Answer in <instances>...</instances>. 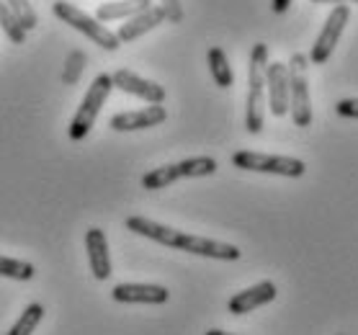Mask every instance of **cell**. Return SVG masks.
Segmentation results:
<instances>
[{"instance_id": "1", "label": "cell", "mask_w": 358, "mask_h": 335, "mask_svg": "<svg viewBox=\"0 0 358 335\" xmlns=\"http://www.w3.org/2000/svg\"><path fill=\"white\" fill-rule=\"evenodd\" d=\"M127 229L134 232V235H142L152 243H160L165 248H178V250H186L191 255H201V258H214V261H240V248L229 245V243H220V240H212V237H201V235H191V232H180L176 227H168V224H160V222H152L147 217H129L127 220Z\"/></svg>"}, {"instance_id": "2", "label": "cell", "mask_w": 358, "mask_h": 335, "mask_svg": "<svg viewBox=\"0 0 358 335\" xmlns=\"http://www.w3.org/2000/svg\"><path fill=\"white\" fill-rule=\"evenodd\" d=\"M266 67H268V47L258 41L250 52L248 65V101H245V127L250 134L263 131L266 122Z\"/></svg>"}, {"instance_id": "3", "label": "cell", "mask_w": 358, "mask_h": 335, "mask_svg": "<svg viewBox=\"0 0 358 335\" xmlns=\"http://www.w3.org/2000/svg\"><path fill=\"white\" fill-rule=\"evenodd\" d=\"M217 160L206 155L199 157H186L180 163H171V165H160L155 171H150L142 176V188L145 191H160V188L171 186L180 178H203V176H214L217 173Z\"/></svg>"}, {"instance_id": "4", "label": "cell", "mask_w": 358, "mask_h": 335, "mask_svg": "<svg viewBox=\"0 0 358 335\" xmlns=\"http://www.w3.org/2000/svg\"><path fill=\"white\" fill-rule=\"evenodd\" d=\"M52 13H55V16H57L62 24L73 26L75 31H80L83 36H88L93 44L103 47V50L116 52L119 47H122V41L116 39L114 31H108V29L101 24V21H96L93 16H88L85 10H80L78 6L67 3V0H55V3H52Z\"/></svg>"}, {"instance_id": "5", "label": "cell", "mask_w": 358, "mask_h": 335, "mask_svg": "<svg viewBox=\"0 0 358 335\" xmlns=\"http://www.w3.org/2000/svg\"><path fill=\"white\" fill-rule=\"evenodd\" d=\"M111 90H114V80H111V75H106V73H101L96 80L90 83L88 93L83 96V104H80V108H78V114H75V119L70 122V139L80 142V139L88 137L98 114H101V108H103V104H106L108 96H111Z\"/></svg>"}, {"instance_id": "6", "label": "cell", "mask_w": 358, "mask_h": 335, "mask_svg": "<svg viewBox=\"0 0 358 335\" xmlns=\"http://www.w3.org/2000/svg\"><path fill=\"white\" fill-rule=\"evenodd\" d=\"M307 62L304 55H294L289 59V114L299 129H307L312 124V99H310V78H307Z\"/></svg>"}, {"instance_id": "7", "label": "cell", "mask_w": 358, "mask_h": 335, "mask_svg": "<svg viewBox=\"0 0 358 335\" xmlns=\"http://www.w3.org/2000/svg\"><path fill=\"white\" fill-rule=\"evenodd\" d=\"M232 165L240 171L271 173V176H284V178H301L307 173V165L299 157L268 155V152H255V150H237L232 155Z\"/></svg>"}, {"instance_id": "8", "label": "cell", "mask_w": 358, "mask_h": 335, "mask_svg": "<svg viewBox=\"0 0 358 335\" xmlns=\"http://www.w3.org/2000/svg\"><path fill=\"white\" fill-rule=\"evenodd\" d=\"M348 18H350V8L348 6H343V3L330 10V16L325 18L322 31L317 34V39H315V44H312L310 57H307L310 62H315V65H325L327 59H330L333 50L338 47V41H341L343 31H345V26H348Z\"/></svg>"}, {"instance_id": "9", "label": "cell", "mask_w": 358, "mask_h": 335, "mask_svg": "<svg viewBox=\"0 0 358 335\" xmlns=\"http://www.w3.org/2000/svg\"><path fill=\"white\" fill-rule=\"evenodd\" d=\"M111 80H114V88L129 93V96H134V99L147 101L150 106H160V104L165 101L163 85H157V83H152V80H145L142 75L131 73V70L119 67V70L111 75Z\"/></svg>"}, {"instance_id": "10", "label": "cell", "mask_w": 358, "mask_h": 335, "mask_svg": "<svg viewBox=\"0 0 358 335\" xmlns=\"http://www.w3.org/2000/svg\"><path fill=\"white\" fill-rule=\"evenodd\" d=\"M278 289L273 281H258V284L248 286L243 292H237L232 299L227 302L229 315H248V312L258 310L263 304H271L276 299Z\"/></svg>"}, {"instance_id": "11", "label": "cell", "mask_w": 358, "mask_h": 335, "mask_svg": "<svg viewBox=\"0 0 358 335\" xmlns=\"http://www.w3.org/2000/svg\"><path fill=\"white\" fill-rule=\"evenodd\" d=\"M266 88H268V108L273 116L289 114V67L284 62H271L266 67Z\"/></svg>"}, {"instance_id": "12", "label": "cell", "mask_w": 358, "mask_h": 335, "mask_svg": "<svg viewBox=\"0 0 358 335\" xmlns=\"http://www.w3.org/2000/svg\"><path fill=\"white\" fill-rule=\"evenodd\" d=\"M168 119L165 106H147L137 108V111H122V114L111 116V129L116 131H139V129H152L157 124H163Z\"/></svg>"}, {"instance_id": "13", "label": "cell", "mask_w": 358, "mask_h": 335, "mask_svg": "<svg viewBox=\"0 0 358 335\" xmlns=\"http://www.w3.org/2000/svg\"><path fill=\"white\" fill-rule=\"evenodd\" d=\"M111 297L119 304H165L171 292L160 284H116Z\"/></svg>"}, {"instance_id": "14", "label": "cell", "mask_w": 358, "mask_h": 335, "mask_svg": "<svg viewBox=\"0 0 358 335\" xmlns=\"http://www.w3.org/2000/svg\"><path fill=\"white\" fill-rule=\"evenodd\" d=\"M85 250H88L90 273L98 281H106L111 276V255H108V240L106 232L101 227H90L85 232Z\"/></svg>"}, {"instance_id": "15", "label": "cell", "mask_w": 358, "mask_h": 335, "mask_svg": "<svg viewBox=\"0 0 358 335\" xmlns=\"http://www.w3.org/2000/svg\"><path fill=\"white\" fill-rule=\"evenodd\" d=\"M165 21V13L160 6H150L147 10L137 13V16H131L129 21H124V26H119V31H116V39L119 41H134L139 36H145L147 31H152L157 26Z\"/></svg>"}, {"instance_id": "16", "label": "cell", "mask_w": 358, "mask_h": 335, "mask_svg": "<svg viewBox=\"0 0 358 335\" xmlns=\"http://www.w3.org/2000/svg\"><path fill=\"white\" fill-rule=\"evenodd\" d=\"M152 6V0H106L101 3L96 10V21L106 24V21H129L131 16H137L142 10Z\"/></svg>"}, {"instance_id": "17", "label": "cell", "mask_w": 358, "mask_h": 335, "mask_svg": "<svg viewBox=\"0 0 358 335\" xmlns=\"http://www.w3.org/2000/svg\"><path fill=\"white\" fill-rule=\"evenodd\" d=\"M206 59H209V73H212L214 83H217L220 88H229V85L235 83V75H232V67H229V59H227V55H224V50H222V47H212L209 55H206Z\"/></svg>"}, {"instance_id": "18", "label": "cell", "mask_w": 358, "mask_h": 335, "mask_svg": "<svg viewBox=\"0 0 358 335\" xmlns=\"http://www.w3.org/2000/svg\"><path fill=\"white\" fill-rule=\"evenodd\" d=\"M41 318H44V307L39 302H31L21 312V318L16 320V325L10 327L8 335H31L36 327H39Z\"/></svg>"}, {"instance_id": "19", "label": "cell", "mask_w": 358, "mask_h": 335, "mask_svg": "<svg viewBox=\"0 0 358 335\" xmlns=\"http://www.w3.org/2000/svg\"><path fill=\"white\" fill-rule=\"evenodd\" d=\"M36 269L29 261H16L8 255H0V276L13 278V281H31Z\"/></svg>"}, {"instance_id": "20", "label": "cell", "mask_w": 358, "mask_h": 335, "mask_svg": "<svg viewBox=\"0 0 358 335\" xmlns=\"http://www.w3.org/2000/svg\"><path fill=\"white\" fill-rule=\"evenodd\" d=\"M6 6H8V10L13 13V18H16L24 31H31V29L39 26V16L29 6V0H6Z\"/></svg>"}, {"instance_id": "21", "label": "cell", "mask_w": 358, "mask_h": 335, "mask_svg": "<svg viewBox=\"0 0 358 335\" xmlns=\"http://www.w3.org/2000/svg\"><path fill=\"white\" fill-rule=\"evenodd\" d=\"M0 29L6 31V36H8L13 44H24L26 41V31L18 26V21L13 18L8 6H6V0H0Z\"/></svg>"}, {"instance_id": "22", "label": "cell", "mask_w": 358, "mask_h": 335, "mask_svg": "<svg viewBox=\"0 0 358 335\" xmlns=\"http://www.w3.org/2000/svg\"><path fill=\"white\" fill-rule=\"evenodd\" d=\"M160 8L165 13V21H171V24H180L183 21V6H180V0H160Z\"/></svg>"}, {"instance_id": "23", "label": "cell", "mask_w": 358, "mask_h": 335, "mask_svg": "<svg viewBox=\"0 0 358 335\" xmlns=\"http://www.w3.org/2000/svg\"><path fill=\"white\" fill-rule=\"evenodd\" d=\"M335 111H338L341 116H345V119H358V99H343V101H338Z\"/></svg>"}, {"instance_id": "24", "label": "cell", "mask_w": 358, "mask_h": 335, "mask_svg": "<svg viewBox=\"0 0 358 335\" xmlns=\"http://www.w3.org/2000/svg\"><path fill=\"white\" fill-rule=\"evenodd\" d=\"M73 62H80V65H85V55H80V52H75V55H73ZM78 70H80V67H73V73L65 75V80H67V83H75V78H78Z\"/></svg>"}, {"instance_id": "25", "label": "cell", "mask_w": 358, "mask_h": 335, "mask_svg": "<svg viewBox=\"0 0 358 335\" xmlns=\"http://www.w3.org/2000/svg\"><path fill=\"white\" fill-rule=\"evenodd\" d=\"M292 3L294 0H271V10H273V13H286Z\"/></svg>"}, {"instance_id": "26", "label": "cell", "mask_w": 358, "mask_h": 335, "mask_svg": "<svg viewBox=\"0 0 358 335\" xmlns=\"http://www.w3.org/2000/svg\"><path fill=\"white\" fill-rule=\"evenodd\" d=\"M312 3H320V6H341V3H358V0H312Z\"/></svg>"}, {"instance_id": "27", "label": "cell", "mask_w": 358, "mask_h": 335, "mask_svg": "<svg viewBox=\"0 0 358 335\" xmlns=\"http://www.w3.org/2000/svg\"><path fill=\"white\" fill-rule=\"evenodd\" d=\"M206 335H235V333H227V330H206Z\"/></svg>"}]
</instances>
